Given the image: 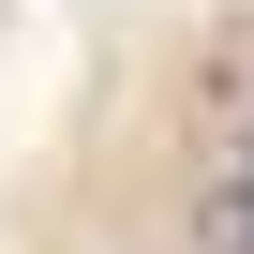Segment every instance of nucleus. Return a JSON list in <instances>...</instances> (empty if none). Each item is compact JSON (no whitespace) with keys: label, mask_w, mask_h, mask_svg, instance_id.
<instances>
[{"label":"nucleus","mask_w":254,"mask_h":254,"mask_svg":"<svg viewBox=\"0 0 254 254\" xmlns=\"http://www.w3.org/2000/svg\"><path fill=\"white\" fill-rule=\"evenodd\" d=\"M194 254H254V165H224V180H209V209H194Z\"/></svg>","instance_id":"obj_1"}]
</instances>
